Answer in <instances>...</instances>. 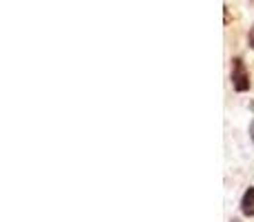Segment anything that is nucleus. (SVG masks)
<instances>
[{
    "mask_svg": "<svg viewBox=\"0 0 254 222\" xmlns=\"http://www.w3.org/2000/svg\"><path fill=\"white\" fill-rule=\"evenodd\" d=\"M248 44H250V49H254V25L250 27V31H248Z\"/></svg>",
    "mask_w": 254,
    "mask_h": 222,
    "instance_id": "7ed1b4c3",
    "label": "nucleus"
},
{
    "mask_svg": "<svg viewBox=\"0 0 254 222\" xmlns=\"http://www.w3.org/2000/svg\"><path fill=\"white\" fill-rule=\"evenodd\" d=\"M250 140H254V120H252V125H250Z\"/></svg>",
    "mask_w": 254,
    "mask_h": 222,
    "instance_id": "20e7f679",
    "label": "nucleus"
},
{
    "mask_svg": "<svg viewBox=\"0 0 254 222\" xmlns=\"http://www.w3.org/2000/svg\"><path fill=\"white\" fill-rule=\"evenodd\" d=\"M230 80H232V89L239 93L250 91L252 80H250V71H248L243 58H232V74H230Z\"/></svg>",
    "mask_w": 254,
    "mask_h": 222,
    "instance_id": "f257e3e1",
    "label": "nucleus"
},
{
    "mask_svg": "<svg viewBox=\"0 0 254 222\" xmlns=\"http://www.w3.org/2000/svg\"><path fill=\"white\" fill-rule=\"evenodd\" d=\"M241 214L246 218H254V187H248L241 198Z\"/></svg>",
    "mask_w": 254,
    "mask_h": 222,
    "instance_id": "f03ea898",
    "label": "nucleus"
},
{
    "mask_svg": "<svg viewBox=\"0 0 254 222\" xmlns=\"http://www.w3.org/2000/svg\"><path fill=\"white\" fill-rule=\"evenodd\" d=\"M230 222H241V220H239V218H232V220H230Z\"/></svg>",
    "mask_w": 254,
    "mask_h": 222,
    "instance_id": "39448f33",
    "label": "nucleus"
},
{
    "mask_svg": "<svg viewBox=\"0 0 254 222\" xmlns=\"http://www.w3.org/2000/svg\"><path fill=\"white\" fill-rule=\"evenodd\" d=\"M250 2H254V0H250Z\"/></svg>",
    "mask_w": 254,
    "mask_h": 222,
    "instance_id": "423d86ee",
    "label": "nucleus"
}]
</instances>
